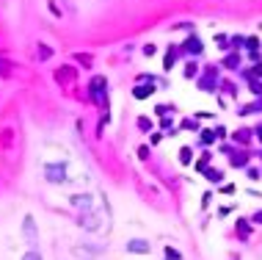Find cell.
I'll return each mask as SVG.
<instances>
[{"instance_id":"6da1fadb","label":"cell","mask_w":262,"mask_h":260,"mask_svg":"<svg viewBox=\"0 0 262 260\" xmlns=\"http://www.w3.org/2000/svg\"><path fill=\"white\" fill-rule=\"evenodd\" d=\"M45 172H47V180H53V183H63L67 180V166H58V164H47L45 166Z\"/></svg>"},{"instance_id":"7a4b0ae2","label":"cell","mask_w":262,"mask_h":260,"mask_svg":"<svg viewBox=\"0 0 262 260\" xmlns=\"http://www.w3.org/2000/svg\"><path fill=\"white\" fill-rule=\"evenodd\" d=\"M127 252H138V255H146V252H149V244L141 241V238H136V241H127Z\"/></svg>"},{"instance_id":"3957f363","label":"cell","mask_w":262,"mask_h":260,"mask_svg":"<svg viewBox=\"0 0 262 260\" xmlns=\"http://www.w3.org/2000/svg\"><path fill=\"white\" fill-rule=\"evenodd\" d=\"M25 235H28V244H36V230H33V219H31V216L25 219Z\"/></svg>"},{"instance_id":"277c9868","label":"cell","mask_w":262,"mask_h":260,"mask_svg":"<svg viewBox=\"0 0 262 260\" xmlns=\"http://www.w3.org/2000/svg\"><path fill=\"white\" fill-rule=\"evenodd\" d=\"M166 260H182V255H180L177 249H171V247H168V249H166Z\"/></svg>"},{"instance_id":"5b68a950","label":"cell","mask_w":262,"mask_h":260,"mask_svg":"<svg viewBox=\"0 0 262 260\" xmlns=\"http://www.w3.org/2000/svg\"><path fill=\"white\" fill-rule=\"evenodd\" d=\"M23 260H41V255L36 249H31V252H25V255H23Z\"/></svg>"},{"instance_id":"8992f818","label":"cell","mask_w":262,"mask_h":260,"mask_svg":"<svg viewBox=\"0 0 262 260\" xmlns=\"http://www.w3.org/2000/svg\"><path fill=\"white\" fill-rule=\"evenodd\" d=\"M188 50H193V53H199V50H202V45H199V39H190V45H188Z\"/></svg>"}]
</instances>
